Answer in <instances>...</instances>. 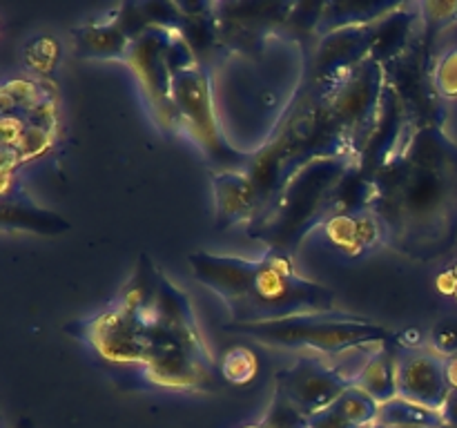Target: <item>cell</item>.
Returning <instances> with one entry per match:
<instances>
[{
    "instance_id": "obj_3",
    "label": "cell",
    "mask_w": 457,
    "mask_h": 428,
    "mask_svg": "<svg viewBox=\"0 0 457 428\" xmlns=\"http://www.w3.org/2000/svg\"><path fill=\"white\" fill-rule=\"evenodd\" d=\"M187 261L195 279L223 299L232 324H262L335 310L337 294L299 275L293 257L277 250H268L259 259L192 252Z\"/></svg>"
},
{
    "instance_id": "obj_19",
    "label": "cell",
    "mask_w": 457,
    "mask_h": 428,
    "mask_svg": "<svg viewBox=\"0 0 457 428\" xmlns=\"http://www.w3.org/2000/svg\"><path fill=\"white\" fill-rule=\"evenodd\" d=\"M446 428H457V391H451L440 410Z\"/></svg>"
},
{
    "instance_id": "obj_8",
    "label": "cell",
    "mask_w": 457,
    "mask_h": 428,
    "mask_svg": "<svg viewBox=\"0 0 457 428\" xmlns=\"http://www.w3.org/2000/svg\"><path fill=\"white\" fill-rule=\"evenodd\" d=\"M355 383V374H344L320 357H299L293 366L275 374V392L295 406L302 415L312 417L339 399Z\"/></svg>"
},
{
    "instance_id": "obj_10",
    "label": "cell",
    "mask_w": 457,
    "mask_h": 428,
    "mask_svg": "<svg viewBox=\"0 0 457 428\" xmlns=\"http://www.w3.org/2000/svg\"><path fill=\"white\" fill-rule=\"evenodd\" d=\"M212 187L217 230H228L244 221H248L250 226L262 212V199L248 174L232 172V169L212 174Z\"/></svg>"
},
{
    "instance_id": "obj_20",
    "label": "cell",
    "mask_w": 457,
    "mask_h": 428,
    "mask_svg": "<svg viewBox=\"0 0 457 428\" xmlns=\"http://www.w3.org/2000/svg\"><path fill=\"white\" fill-rule=\"evenodd\" d=\"M446 379H449L451 391H457V355L446 357Z\"/></svg>"
},
{
    "instance_id": "obj_15",
    "label": "cell",
    "mask_w": 457,
    "mask_h": 428,
    "mask_svg": "<svg viewBox=\"0 0 457 428\" xmlns=\"http://www.w3.org/2000/svg\"><path fill=\"white\" fill-rule=\"evenodd\" d=\"M333 406L337 408V413L342 415L344 419H348V422L357 428H370L378 422L379 404L369 395V392L357 388L355 383H353L351 388H346Z\"/></svg>"
},
{
    "instance_id": "obj_17",
    "label": "cell",
    "mask_w": 457,
    "mask_h": 428,
    "mask_svg": "<svg viewBox=\"0 0 457 428\" xmlns=\"http://www.w3.org/2000/svg\"><path fill=\"white\" fill-rule=\"evenodd\" d=\"M433 89H437L442 96H457V49H451L440 58L433 71Z\"/></svg>"
},
{
    "instance_id": "obj_13",
    "label": "cell",
    "mask_w": 457,
    "mask_h": 428,
    "mask_svg": "<svg viewBox=\"0 0 457 428\" xmlns=\"http://www.w3.org/2000/svg\"><path fill=\"white\" fill-rule=\"evenodd\" d=\"M3 226L4 230L22 227V230L40 232V235H61L70 227V223L62 221L54 212L40 210L25 194L12 196L3 192Z\"/></svg>"
},
{
    "instance_id": "obj_16",
    "label": "cell",
    "mask_w": 457,
    "mask_h": 428,
    "mask_svg": "<svg viewBox=\"0 0 457 428\" xmlns=\"http://www.w3.org/2000/svg\"><path fill=\"white\" fill-rule=\"evenodd\" d=\"M219 370L232 383H245L257 374V359L245 346H235L219 361Z\"/></svg>"
},
{
    "instance_id": "obj_22",
    "label": "cell",
    "mask_w": 457,
    "mask_h": 428,
    "mask_svg": "<svg viewBox=\"0 0 457 428\" xmlns=\"http://www.w3.org/2000/svg\"><path fill=\"white\" fill-rule=\"evenodd\" d=\"M370 428H395V426H370Z\"/></svg>"
},
{
    "instance_id": "obj_5",
    "label": "cell",
    "mask_w": 457,
    "mask_h": 428,
    "mask_svg": "<svg viewBox=\"0 0 457 428\" xmlns=\"http://www.w3.org/2000/svg\"><path fill=\"white\" fill-rule=\"evenodd\" d=\"M226 333L244 334L263 346L275 348H312L326 355L360 350V348H379L393 342L391 330L375 324L366 317L351 312H308V315L288 317L279 321L262 324H228Z\"/></svg>"
},
{
    "instance_id": "obj_9",
    "label": "cell",
    "mask_w": 457,
    "mask_h": 428,
    "mask_svg": "<svg viewBox=\"0 0 457 428\" xmlns=\"http://www.w3.org/2000/svg\"><path fill=\"white\" fill-rule=\"evenodd\" d=\"M446 357L433 348H404L397 352V397L440 413L449 397Z\"/></svg>"
},
{
    "instance_id": "obj_11",
    "label": "cell",
    "mask_w": 457,
    "mask_h": 428,
    "mask_svg": "<svg viewBox=\"0 0 457 428\" xmlns=\"http://www.w3.org/2000/svg\"><path fill=\"white\" fill-rule=\"evenodd\" d=\"M324 226L335 245L346 254H353V257L386 243V230L370 208L337 214V217L328 218Z\"/></svg>"
},
{
    "instance_id": "obj_12",
    "label": "cell",
    "mask_w": 457,
    "mask_h": 428,
    "mask_svg": "<svg viewBox=\"0 0 457 428\" xmlns=\"http://www.w3.org/2000/svg\"><path fill=\"white\" fill-rule=\"evenodd\" d=\"M355 386L369 392L379 406L397 397V355L388 343L375 348L355 374Z\"/></svg>"
},
{
    "instance_id": "obj_6",
    "label": "cell",
    "mask_w": 457,
    "mask_h": 428,
    "mask_svg": "<svg viewBox=\"0 0 457 428\" xmlns=\"http://www.w3.org/2000/svg\"><path fill=\"white\" fill-rule=\"evenodd\" d=\"M172 103L179 125L190 132L195 143H199V147L210 159L228 160L239 156L230 145H226L221 132H219L210 76L192 54L186 36H181L177 47H174Z\"/></svg>"
},
{
    "instance_id": "obj_18",
    "label": "cell",
    "mask_w": 457,
    "mask_h": 428,
    "mask_svg": "<svg viewBox=\"0 0 457 428\" xmlns=\"http://www.w3.org/2000/svg\"><path fill=\"white\" fill-rule=\"evenodd\" d=\"M308 428H357V426H353L348 419H344L342 415L337 413L335 406H328V408L321 410V413L308 417Z\"/></svg>"
},
{
    "instance_id": "obj_1",
    "label": "cell",
    "mask_w": 457,
    "mask_h": 428,
    "mask_svg": "<svg viewBox=\"0 0 457 428\" xmlns=\"http://www.w3.org/2000/svg\"><path fill=\"white\" fill-rule=\"evenodd\" d=\"M83 337L105 359L141 364L156 386H212L217 364L190 299L145 254L112 306L83 325Z\"/></svg>"
},
{
    "instance_id": "obj_21",
    "label": "cell",
    "mask_w": 457,
    "mask_h": 428,
    "mask_svg": "<svg viewBox=\"0 0 457 428\" xmlns=\"http://www.w3.org/2000/svg\"><path fill=\"white\" fill-rule=\"evenodd\" d=\"M244 428H266V426H263V424L259 422V424H253V426H244Z\"/></svg>"
},
{
    "instance_id": "obj_14",
    "label": "cell",
    "mask_w": 457,
    "mask_h": 428,
    "mask_svg": "<svg viewBox=\"0 0 457 428\" xmlns=\"http://www.w3.org/2000/svg\"><path fill=\"white\" fill-rule=\"evenodd\" d=\"M375 426H395V428H446L445 419L437 410L424 408V406L413 404L409 399L386 401L379 406V415Z\"/></svg>"
},
{
    "instance_id": "obj_4",
    "label": "cell",
    "mask_w": 457,
    "mask_h": 428,
    "mask_svg": "<svg viewBox=\"0 0 457 428\" xmlns=\"http://www.w3.org/2000/svg\"><path fill=\"white\" fill-rule=\"evenodd\" d=\"M355 163L353 156H337L315 159L299 168L250 223L248 235L262 239L270 250L293 257L299 241L333 217L339 185Z\"/></svg>"
},
{
    "instance_id": "obj_2",
    "label": "cell",
    "mask_w": 457,
    "mask_h": 428,
    "mask_svg": "<svg viewBox=\"0 0 457 428\" xmlns=\"http://www.w3.org/2000/svg\"><path fill=\"white\" fill-rule=\"evenodd\" d=\"M373 210L386 243L431 259L457 236V145L440 125L411 120L395 150L370 174Z\"/></svg>"
},
{
    "instance_id": "obj_7",
    "label": "cell",
    "mask_w": 457,
    "mask_h": 428,
    "mask_svg": "<svg viewBox=\"0 0 457 428\" xmlns=\"http://www.w3.org/2000/svg\"><path fill=\"white\" fill-rule=\"evenodd\" d=\"M181 31L165 22H150L132 38L125 62L132 67L163 128L179 125L172 103V56Z\"/></svg>"
}]
</instances>
